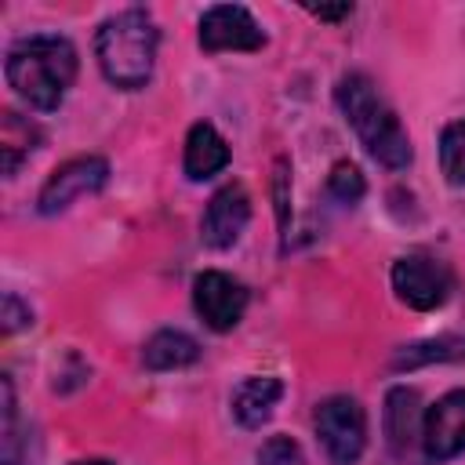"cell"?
Returning a JSON list of instances; mask_svg holds the SVG:
<instances>
[{
	"label": "cell",
	"instance_id": "8992f818",
	"mask_svg": "<svg viewBox=\"0 0 465 465\" xmlns=\"http://www.w3.org/2000/svg\"><path fill=\"white\" fill-rule=\"evenodd\" d=\"M193 309L200 312V320L225 334L232 331L240 320H243V309H247V287L229 276V272H218V269H203L196 280H193Z\"/></svg>",
	"mask_w": 465,
	"mask_h": 465
},
{
	"label": "cell",
	"instance_id": "9a60e30c",
	"mask_svg": "<svg viewBox=\"0 0 465 465\" xmlns=\"http://www.w3.org/2000/svg\"><path fill=\"white\" fill-rule=\"evenodd\" d=\"M36 142H40V131L29 124V120H22L18 113H4V120H0V156H4V174L11 178L15 171H18V163L36 149Z\"/></svg>",
	"mask_w": 465,
	"mask_h": 465
},
{
	"label": "cell",
	"instance_id": "603a6c76",
	"mask_svg": "<svg viewBox=\"0 0 465 465\" xmlns=\"http://www.w3.org/2000/svg\"><path fill=\"white\" fill-rule=\"evenodd\" d=\"M73 465H113V461H105V458H84V461H73Z\"/></svg>",
	"mask_w": 465,
	"mask_h": 465
},
{
	"label": "cell",
	"instance_id": "8fae6325",
	"mask_svg": "<svg viewBox=\"0 0 465 465\" xmlns=\"http://www.w3.org/2000/svg\"><path fill=\"white\" fill-rule=\"evenodd\" d=\"M283 396V381L272 378V374H254V378H243L232 392V418L243 425V429H262L272 414V407L280 403Z\"/></svg>",
	"mask_w": 465,
	"mask_h": 465
},
{
	"label": "cell",
	"instance_id": "e0dca14e",
	"mask_svg": "<svg viewBox=\"0 0 465 465\" xmlns=\"http://www.w3.org/2000/svg\"><path fill=\"white\" fill-rule=\"evenodd\" d=\"M440 171L450 185H465V116L447 124L440 134Z\"/></svg>",
	"mask_w": 465,
	"mask_h": 465
},
{
	"label": "cell",
	"instance_id": "7402d4cb",
	"mask_svg": "<svg viewBox=\"0 0 465 465\" xmlns=\"http://www.w3.org/2000/svg\"><path fill=\"white\" fill-rule=\"evenodd\" d=\"M309 15L327 18V22H338V18H349V15H352V4H338V7H309Z\"/></svg>",
	"mask_w": 465,
	"mask_h": 465
},
{
	"label": "cell",
	"instance_id": "30bf717a",
	"mask_svg": "<svg viewBox=\"0 0 465 465\" xmlns=\"http://www.w3.org/2000/svg\"><path fill=\"white\" fill-rule=\"evenodd\" d=\"M251 222V196L240 182L232 185H222L211 200H207V211L200 218V240L214 251H225L240 240V232L247 229Z\"/></svg>",
	"mask_w": 465,
	"mask_h": 465
},
{
	"label": "cell",
	"instance_id": "ffe728a7",
	"mask_svg": "<svg viewBox=\"0 0 465 465\" xmlns=\"http://www.w3.org/2000/svg\"><path fill=\"white\" fill-rule=\"evenodd\" d=\"M258 465H302V454L294 447V440L287 436H269L258 450Z\"/></svg>",
	"mask_w": 465,
	"mask_h": 465
},
{
	"label": "cell",
	"instance_id": "7c38bea8",
	"mask_svg": "<svg viewBox=\"0 0 465 465\" xmlns=\"http://www.w3.org/2000/svg\"><path fill=\"white\" fill-rule=\"evenodd\" d=\"M421 400L414 389H392L385 396V436H389V447L392 454H407L414 440H421Z\"/></svg>",
	"mask_w": 465,
	"mask_h": 465
},
{
	"label": "cell",
	"instance_id": "2e32d148",
	"mask_svg": "<svg viewBox=\"0 0 465 465\" xmlns=\"http://www.w3.org/2000/svg\"><path fill=\"white\" fill-rule=\"evenodd\" d=\"M432 360H465V338H458V334H443V338H432V341H418V345H407L396 360H392V367H421V363H432Z\"/></svg>",
	"mask_w": 465,
	"mask_h": 465
},
{
	"label": "cell",
	"instance_id": "5b68a950",
	"mask_svg": "<svg viewBox=\"0 0 465 465\" xmlns=\"http://www.w3.org/2000/svg\"><path fill=\"white\" fill-rule=\"evenodd\" d=\"M450 287H454V276H450L447 262H440L436 254L414 251V254H403L392 262V291L403 305H411L418 312L440 309L450 298Z\"/></svg>",
	"mask_w": 465,
	"mask_h": 465
},
{
	"label": "cell",
	"instance_id": "9c48e42d",
	"mask_svg": "<svg viewBox=\"0 0 465 465\" xmlns=\"http://www.w3.org/2000/svg\"><path fill=\"white\" fill-rule=\"evenodd\" d=\"M421 447L429 461H450L465 454V389H450L425 411Z\"/></svg>",
	"mask_w": 465,
	"mask_h": 465
},
{
	"label": "cell",
	"instance_id": "44dd1931",
	"mask_svg": "<svg viewBox=\"0 0 465 465\" xmlns=\"http://www.w3.org/2000/svg\"><path fill=\"white\" fill-rule=\"evenodd\" d=\"M25 323H33V312L22 309L15 294H7V298H4V334L18 331V327H25Z\"/></svg>",
	"mask_w": 465,
	"mask_h": 465
},
{
	"label": "cell",
	"instance_id": "6da1fadb",
	"mask_svg": "<svg viewBox=\"0 0 465 465\" xmlns=\"http://www.w3.org/2000/svg\"><path fill=\"white\" fill-rule=\"evenodd\" d=\"M4 76L22 102L40 113L62 105L65 91L76 80V47L54 33H33L7 47Z\"/></svg>",
	"mask_w": 465,
	"mask_h": 465
},
{
	"label": "cell",
	"instance_id": "7a4b0ae2",
	"mask_svg": "<svg viewBox=\"0 0 465 465\" xmlns=\"http://www.w3.org/2000/svg\"><path fill=\"white\" fill-rule=\"evenodd\" d=\"M334 102L345 113V120L352 124L356 138L363 142V149L389 171H400L411 163L414 149L411 138L400 124V116L389 109V102L378 94V87L371 84V76L363 73H349L338 80L334 87Z\"/></svg>",
	"mask_w": 465,
	"mask_h": 465
},
{
	"label": "cell",
	"instance_id": "ba28073f",
	"mask_svg": "<svg viewBox=\"0 0 465 465\" xmlns=\"http://www.w3.org/2000/svg\"><path fill=\"white\" fill-rule=\"evenodd\" d=\"M200 47L218 54V51H262L265 33L258 29L254 15L240 4H214L200 18Z\"/></svg>",
	"mask_w": 465,
	"mask_h": 465
},
{
	"label": "cell",
	"instance_id": "3957f363",
	"mask_svg": "<svg viewBox=\"0 0 465 465\" xmlns=\"http://www.w3.org/2000/svg\"><path fill=\"white\" fill-rule=\"evenodd\" d=\"M156 40H160L156 22L138 7L105 18L94 36L102 76L124 91L145 87L153 76V62H156Z\"/></svg>",
	"mask_w": 465,
	"mask_h": 465
},
{
	"label": "cell",
	"instance_id": "277c9868",
	"mask_svg": "<svg viewBox=\"0 0 465 465\" xmlns=\"http://www.w3.org/2000/svg\"><path fill=\"white\" fill-rule=\"evenodd\" d=\"M323 454L334 465H356L367 447V414L352 396H327L312 414Z\"/></svg>",
	"mask_w": 465,
	"mask_h": 465
},
{
	"label": "cell",
	"instance_id": "52a82bcc",
	"mask_svg": "<svg viewBox=\"0 0 465 465\" xmlns=\"http://www.w3.org/2000/svg\"><path fill=\"white\" fill-rule=\"evenodd\" d=\"M105 182H109V163L102 156H73L62 167H54V174L44 182L36 207H40V214H58L73 200L98 193Z\"/></svg>",
	"mask_w": 465,
	"mask_h": 465
},
{
	"label": "cell",
	"instance_id": "4fadbf2b",
	"mask_svg": "<svg viewBox=\"0 0 465 465\" xmlns=\"http://www.w3.org/2000/svg\"><path fill=\"white\" fill-rule=\"evenodd\" d=\"M185 174L193 182H203V178H214L218 171H225L229 163V145L225 138L211 127V124H193L189 134H185Z\"/></svg>",
	"mask_w": 465,
	"mask_h": 465
},
{
	"label": "cell",
	"instance_id": "5bb4252c",
	"mask_svg": "<svg viewBox=\"0 0 465 465\" xmlns=\"http://www.w3.org/2000/svg\"><path fill=\"white\" fill-rule=\"evenodd\" d=\"M196 360H200V345L185 331H156L142 349V363L149 371H178Z\"/></svg>",
	"mask_w": 465,
	"mask_h": 465
},
{
	"label": "cell",
	"instance_id": "ac0fdd59",
	"mask_svg": "<svg viewBox=\"0 0 465 465\" xmlns=\"http://www.w3.org/2000/svg\"><path fill=\"white\" fill-rule=\"evenodd\" d=\"M327 193H331L338 203H356V200L367 193L360 167H356V163H349V160L334 163V167H331V174H327Z\"/></svg>",
	"mask_w": 465,
	"mask_h": 465
},
{
	"label": "cell",
	"instance_id": "d6986e66",
	"mask_svg": "<svg viewBox=\"0 0 465 465\" xmlns=\"http://www.w3.org/2000/svg\"><path fill=\"white\" fill-rule=\"evenodd\" d=\"M4 389V465H15L18 461V411H15V389H11V378L0 381Z\"/></svg>",
	"mask_w": 465,
	"mask_h": 465
}]
</instances>
